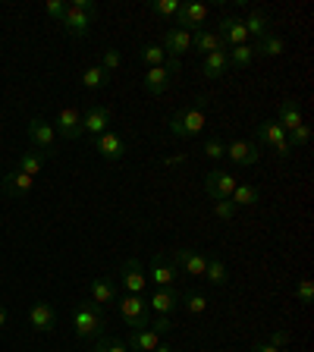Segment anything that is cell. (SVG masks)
<instances>
[{
	"label": "cell",
	"mask_w": 314,
	"mask_h": 352,
	"mask_svg": "<svg viewBox=\"0 0 314 352\" xmlns=\"http://www.w3.org/2000/svg\"><path fill=\"white\" fill-rule=\"evenodd\" d=\"M205 107H208V98H195V107L179 110V113L170 120V135H176V139H192L198 132H205V126H208Z\"/></svg>",
	"instance_id": "cell-1"
},
{
	"label": "cell",
	"mask_w": 314,
	"mask_h": 352,
	"mask_svg": "<svg viewBox=\"0 0 314 352\" xmlns=\"http://www.w3.org/2000/svg\"><path fill=\"white\" fill-rule=\"evenodd\" d=\"M73 327H76V337L79 340H101L104 333V308L95 305V302H82L79 308H76L73 315Z\"/></svg>",
	"instance_id": "cell-2"
},
{
	"label": "cell",
	"mask_w": 314,
	"mask_h": 352,
	"mask_svg": "<svg viewBox=\"0 0 314 352\" xmlns=\"http://www.w3.org/2000/svg\"><path fill=\"white\" fill-rule=\"evenodd\" d=\"M91 22H95V3L91 0H73V3H66V13L60 19V25H63L66 35L82 38V35H88Z\"/></svg>",
	"instance_id": "cell-3"
},
{
	"label": "cell",
	"mask_w": 314,
	"mask_h": 352,
	"mask_svg": "<svg viewBox=\"0 0 314 352\" xmlns=\"http://www.w3.org/2000/svg\"><path fill=\"white\" fill-rule=\"evenodd\" d=\"M25 132H29V142H32V151L44 154V157H51V154H57V132H54V126L47 123V120H29V126H25Z\"/></svg>",
	"instance_id": "cell-4"
},
{
	"label": "cell",
	"mask_w": 314,
	"mask_h": 352,
	"mask_svg": "<svg viewBox=\"0 0 314 352\" xmlns=\"http://www.w3.org/2000/svg\"><path fill=\"white\" fill-rule=\"evenodd\" d=\"M120 315H123L129 330H142L151 324V308H148V302L142 296H123L120 299Z\"/></svg>",
	"instance_id": "cell-5"
},
{
	"label": "cell",
	"mask_w": 314,
	"mask_h": 352,
	"mask_svg": "<svg viewBox=\"0 0 314 352\" xmlns=\"http://www.w3.org/2000/svg\"><path fill=\"white\" fill-rule=\"evenodd\" d=\"M120 283H123V289L129 296H142V293H145L148 277H145V267H142L139 258L123 261V267H120Z\"/></svg>",
	"instance_id": "cell-6"
},
{
	"label": "cell",
	"mask_w": 314,
	"mask_h": 352,
	"mask_svg": "<svg viewBox=\"0 0 314 352\" xmlns=\"http://www.w3.org/2000/svg\"><path fill=\"white\" fill-rule=\"evenodd\" d=\"M110 123H113V110L101 107V104H91V107L82 113V132H88L91 139H98L101 132H107Z\"/></svg>",
	"instance_id": "cell-7"
},
{
	"label": "cell",
	"mask_w": 314,
	"mask_h": 352,
	"mask_svg": "<svg viewBox=\"0 0 314 352\" xmlns=\"http://www.w3.org/2000/svg\"><path fill=\"white\" fill-rule=\"evenodd\" d=\"M51 126H54V132H57V139L73 142V139H79L82 135V113L76 107H63Z\"/></svg>",
	"instance_id": "cell-8"
},
{
	"label": "cell",
	"mask_w": 314,
	"mask_h": 352,
	"mask_svg": "<svg viewBox=\"0 0 314 352\" xmlns=\"http://www.w3.org/2000/svg\"><path fill=\"white\" fill-rule=\"evenodd\" d=\"M236 186H239V179H236L233 173H227V170H211V173L205 176V192L214 198V201L229 198Z\"/></svg>",
	"instance_id": "cell-9"
},
{
	"label": "cell",
	"mask_w": 314,
	"mask_h": 352,
	"mask_svg": "<svg viewBox=\"0 0 314 352\" xmlns=\"http://www.w3.org/2000/svg\"><path fill=\"white\" fill-rule=\"evenodd\" d=\"M227 157L239 167H251V164L261 161V145L258 142H245V139H236L227 145Z\"/></svg>",
	"instance_id": "cell-10"
},
{
	"label": "cell",
	"mask_w": 314,
	"mask_h": 352,
	"mask_svg": "<svg viewBox=\"0 0 314 352\" xmlns=\"http://www.w3.org/2000/svg\"><path fill=\"white\" fill-rule=\"evenodd\" d=\"M161 47H164V54H170V60H179L183 54H189V51H192V32L176 29V25H173V29L164 32Z\"/></svg>",
	"instance_id": "cell-11"
},
{
	"label": "cell",
	"mask_w": 314,
	"mask_h": 352,
	"mask_svg": "<svg viewBox=\"0 0 314 352\" xmlns=\"http://www.w3.org/2000/svg\"><path fill=\"white\" fill-rule=\"evenodd\" d=\"M173 261H176V267H183L189 277H205V267H208V255H205V252L176 249L173 252Z\"/></svg>",
	"instance_id": "cell-12"
},
{
	"label": "cell",
	"mask_w": 314,
	"mask_h": 352,
	"mask_svg": "<svg viewBox=\"0 0 314 352\" xmlns=\"http://www.w3.org/2000/svg\"><path fill=\"white\" fill-rule=\"evenodd\" d=\"M176 274H179V267H176V261L170 255L157 252V255L151 258V274H148V277H151L157 286H173Z\"/></svg>",
	"instance_id": "cell-13"
},
{
	"label": "cell",
	"mask_w": 314,
	"mask_h": 352,
	"mask_svg": "<svg viewBox=\"0 0 314 352\" xmlns=\"http://www.w3.org/2000/svg\"><path fill=\"white\" fill-rule=\"evenodd\" d=\"M208 19V7L198 3V0H189V3H179V13H176V29H186L192 32L195 25Z\"/></svg>",
	"instance_id": "cell-14"
},
{
	"label": "cell",
	"mask_w": 314,
	"mask_h": 352,
	"mask_svg": "<svg viewBox=\"0 0 314 352\" xmlns=\"http://www.w3.org/2000/svg\"><path fill=\"white\" fill-rule=\"evenodd\" d=\"M95 151H101L104 161H120V157L126 154V142L120 139V132L107 129V132H101V135L95 139Z\"/></svg>",
	"instance_id": "cell-15"
},
{
	"label": "cell",
	"mask_w": 314,
	"mask_h": 352,
	"mask_svg": "<svg viewBox=\"0 0 314 352\" xmlns=\"http://www.w3.org/2000/svg\"><path fill=\"white\" fill-rule=\"evenodd\" d=\"M29 324L38 333H51L54 324H57V311H54L51 302H35V305L29 308Z\"/></svg>",
	"instance_id": "cell-16"
},
{
	"label": "cell",
	"mask_w": 314,
	"mask_h": 352,
	"mask_svg": "<svg viewBox=\"0 0 314 352\" xmlns=\"http://www.w3.org/2000/svg\"><path fill=\"white\" fill-rule=\"evenodd\" d=\"M148 308L157 311V315H173L176 308H179V293H176L173 286H157L148 299Z\"/></svg>",
	"instance_id": "cell-17"
},
{
	"label": "cell",
	"mask_w": 314,
	"mask_h": 352,
	"mask_svg": "<svg viewBox=\"0 0 314 352\" xmlns=\"http://www.w3.org/2000/svg\"><path fill=\"white\" fill-rule=\"evenodd\" d=\"M88 293H91V302L95 305H113V302L120 299V293H117V283L113 280H107V277H95L91 280V286H88Z\"/></svg>",
	"instance_id": "cell-18"
},
{
	"label": "cell",
	"mask_w": 314,
	"mask_h": 352,
	"mask_svg": "<svg viewBox=\"0 0 314 352\" xmlns=\"http://www.w3.org/2000/svg\"><path fill=\"white\" fill-rule=\"evenodd\" d=\"M220 38H223V44H233V47H239V44H249V32H245V25H242V19H236V16H227V19H220Z\"/></svg>",
	"instance_id": "cell-19"
},
{
	"label": "cell",
	"mask_w": 314,
	"mask_h": 352,
	"mask_svg": "<svg viewBox=\"0 0 314 352\" xmlns=\"http://www.w3.org/2000/svg\"><path fill=\"white\" fill-rule=\"evenodd\" d=\"M0 186H3V192H7L10 198H25L32 189H35V179H32V176H25L22 170H13V173L3 176V183H0Z\"/></svg>",
	"instance_id": "cell-20"
},
{
	"label": "cell",
	"mask_w": 314,
	"mask_h": 352,
	"mask_svg": "<svg viewBox=\"0 0 314 352\" xmlns=\"http://www.w3.org/2000/svg\"><path fill=\"white\" fill-rule=\"evenodd\" d=\"M192 51L198 54H214V51H223V38L217 32H208V29H195L192 32Z\"/></svg>",
	"instance_id": "cell-21"
},
{
	"label": "cell",
	"mask_w": 314,
	"mask_h": 352,
	"mask_svg": "<svg viewBox=\"0 0 314 352\" xmlns=\"http://www.w3.org/2000/svg\"><path fill=\"white\" fill-rule=\"evenodd\" d=\"M157 343H161V333H154V330H148V327L129 330V340H126V346L135 352H154Z\"/></svg>",
	"instance_id": "cell-22"
},
{
	"label": "cell",
	"mask_w": 314,
	"mask_h": 352,
	"mask_svg": "<svg viewBox=\"0 0 314 352\" xmlns=\"http://www.w3.org/2000/svg\"><path fill=\"white\" fill-rule=\"evenodd\" d=\"M277 123L283 126V132H293L302 126V107L299 101H293V98H286V101H280V117Z\"/></svg>",
	"instance_id": "cell-23"
},
{
	"label": "cell",
	"mask_w": 314,
	"mask_h": 352,
	"mask_svg": "<svg viewBox=\"0 0 314 352\" xmlns=\"http://www.w3.org/2000/svg\"><path fill=\"white\" fill-rule=\"evenodd\" d=\"M242 25H245V32L249 35H255V38H264V35H271V29H273V19L264 10H251L245 19H242Z\"/></svg>",
	"instance_id": "cell-24"
},
{
	"label": "cell",
	"mask_w": 314,
	"mask_h": 352,
	"mask_svg": "<svg viewBox=\"0 0 314 352\" xmlns=\"http://www.w3.org/2000/svg\"><path fill=\"white\" fill-rule=\"evenodd\" d=\"M170 79H173V76L167 73V66H151L145 73V91L148 95H164L170 88Z\"/></svg>",
	"instance_id": "cell-25"
},
{
	"label": "cell",
	"mask_w": 314,
	"mask_h": 352,
	"mask_svg": "<svg viewBox=\"0 0 314 352\" xmlns=\"http://www.w3.org/2000/svg\"><path fill=\"white\" fill-rule=\"evenodd\" d=\"M255 135H258V145H271V148H277L280 142H286V132L277 120H264V123L255 129Z\"/></svg>",
	"instance_id": "cell-26"
},
{
	"label": "cell",
	"mask_w": 314,
	"mask_h": 352,
	"mask_svg": "<svg viewBox=\"0 0 314 352\" xmlns=\"http://www.w3.org/2000/svg\"><path fill=\"white\" fill-rule=\"evenodd\" d=\"M205 76L208 79H223V76L229 73V60H227V51H214L205 57Z\"/></svg>",
	"instance_id": "cell-27"
},
{
	"label": "cell",
	"mask_w": 314,
	"mask_h": 352,
	"mask_svg": "<svg viewBox=\"0 0 314 352\" xmlns=\"http://www.w3.org/2000/svg\"><path fill=\"white\" fill-rule=\"evenodd\" d=\"M286 51V41L280 35H264V38H258V44H255V57H280V54Z\"/></svg>",
	"instance_id": "cell-28"
},
{
	"label": "cell",
	"mask_w": 314,
	"mask_h": 352,
	"mask_svg": "<svg viewBox=\"0 0 314 352\" xmlns=\"http://www.w3.org/2000/svg\"><path fill=\"white\" fill-rule=\"evenodd\" d=\"M229 69H245V66L255 63V44H239L233 51H227Z\"/></svg>",
	"instance_id": "cell-29"
},
{
	"label": "cell",
	"mask_w": 314,
	"mask_h": 352,
	"mask_svg": "<svg viewBox=\"0 0 314 352\" xmlns=\"http://www.w3.org/2000/svg\"><path fill=\"white\" fill-rule=\"evenodd\" d=\"M41 167H44V154H38V151H25L19 157V164H16V170H22V173L32 176V179L41 173Z\"/></svg>",
	"instance_id": "cell-30"
},
{
	"label": "cell",
	"mask_w": 314,
	"mask_h": 352,
	"mask_svg": "<svg viewBox=\"0 0 314 352\" xmlns=\"http://www.w3.org/2000/svg\"><path fill=\"white\" fill-rule=\"evenodd\" d=\"M179 305H183L189 315H205V311H208V296H205V293H195V289H192V293L179 296Z\"/></svg>",
	"instance_id": "cell-31"
},
{
	"label": "cell",
	"mask_w": 314,
	"mask_h": 352,
	"mask_svg": "<svg viewBox=\"0 0 314 352\" xmlns=\"http://www.w3.org/2000/svg\"><path fill=\"white\" fill-rule=\"evenodd\" d=\"M258 198H261V192H258L255 186H236L229 201H233L236 208H245V205H258Z\"/></svg>",
	"instance_id": "cell-32"
},
{
	"label": "cell",
	"mask_w": 314,
	"mask_h": 352,
	"mask_svg": "<svg viewBox=\"0 0 314 352\" xmlns=\"http://www.w3.org/2000/svg\"><path fill=\"white\" fill-rule=\"evenodd\" d=\"M205 280H208L211 286H223V283H227V264L220 261V258H208Z\"/></svg>",
	"instance_id": "cell-33"
},
{
	"label": "cell",
	"mask_w": 314,
	"mask_h": 352,
	"mask_svg": "<svg viewBox=\"0 0 314 352\" xmlns=\"http://www.w3.org/2000/svg\"><path fill=\"white\" fill-rule=\"evenodd\" d=\"M110 82V73H104L101 66H88L85 73H82V85L91 88V91H98V88H104Z\"/></svg>",
	"instance_id": "cell-34"
},
{
	"label": "cell",
	"mask_w": 314,
	"mask_h": 352,
	"mask_svg": "<svg viewBox=\"0 0 314 352\" xmlns=\"http://www.w3.org/2000/svg\"><path fill=\"white\" fill-rule=\"evenodd\" d=\"M139 57H142V63H148V66H164L167 63V54H164L161 44H145Z\"/></svg>",
	"instance_id": "cell-35"
},
{
	"label": "cell",
	"mask_w": 314,
	"mask_h": 352,
	"mask_svg": "<svg viewBox=\"0 0 314 352\" xmlns=\"http://www.w3.org/2000/svg\"><path fill=\"white\" fill-rule=\"evenodd\" d=\"M286 142H289V145H293V151L295 148H305L308 142H311V129H308L305 123L299 126V129H293V132H286Z\"/></svg>",
	"instance_id": "cell-36"
},
{
	"label": "cell",
	"mask_w": 314,
	"mask_h": 352,
	"mask_svg": "<svg viewBox=\"0 0 314 352\" xmlns=\"http://www.w3.org/2000/svg\"><path fill=\"white\" fill-rule=\"evenodd\" d=\"M151 10L157 16H170V19H176V13H179V0H154Z\"/></svg>",
	"instance_id": "cell-37"
},
{
	"label": "cell",
	"mask_w": 314,
	"mask_h": 352,
	"mask_svg": "<svg viewBox=\"0 0 314 352\" xmlns=\"http://www.w3.org/2000/svg\"><path fill=\"white\" fill-rule=\"evenodd\" d=\"M101 60H104V63H101V69H104V73H110V76L117 73V69H120V63H123V60H120V51H113V47H107V51L101 54Z\"/></svg>",
	"instance_id": "cell-38"
},
{
	"label": "cell",
	"mask_w": 314,
	"mask_h": 352,
	"mask_svg": "<svg viewBox=\"0 0 314 352\" xmlns=\"http://www.w3.org/2000/svg\"><path fill=\"white\" fill-rule=\"evenodd\" d=\"M91 352H129V346L120 343V340H95V346H91Z\"/></svg>",
	"instance_id": "cell-39"
},
{
	"label": "cell",
	"mask_w": 314,
	"mask_h": 352,
	"mask_svg": "<svg viewBox=\"0 0 314 352\" xmlns=\"http://www.w3.org/2000/svg\"><path fill=\"white\" fill-rule=\"evenodd\" d=\"M205 154L211 157V161H223V157H227V145H223L220 139H208L205 142Z\"/></svg>",
	"instance_id": "cell-40"
},
{
	"label": "cell",
	"mask_w": 314,
	"mask_h": 352,
	"mask_svg": "<svg viewBox=\"0 0 314 352\" xmlns=\"http://www.w3.org/2000/svg\"><path fill=\"white\" fill-rule=\"evenodd\" d=\"M214 214H217L220 220H233L236 205H233V201H229V198H220V201H214Z\"/></svg>",
	"instance_id": "cell-41"
},
{
	"label": "cell",
	"mask_w": 314,
	"mask_h": 352,
	"mask_svg": "<svg viewBox=\"0 0 314 352\" xmlns=\"http://www.w3.org/2000/svg\"><path fill=\"white\" fill-rule=\"evenodd\" d=\"M44 10H47V16H51V19H63V13H66V3H63V0H47V7H44Z\"/></svg>",
	"instance_id": "cell-42"
},
{
	"label": "cell",
	"mask_w": 314,
	"mask_h": 352,
	"mask_svg": "<svg viewBox=\"0 0 314 352\" xmlns=\"http://www.w3.org/2000/svg\"><path fill=\"white\" fill-rule=\"evenodd\" d=\"M311 299H314V283H311V280H302V283H299V302L311 305Z\"/></svg>",
	"instance_id": "cell-43"
},
{
	"label": "cell",
	"mask_w": 314,
	"mask_h": 352,
	"mask_svg": "<svg viewBox=\"0 0 314 352\" xmlns=\"http://www.w3.org/2000/svg\"><path fill=\"white\" fill-rule=\"evenodd\" d=\"M267 343H271V346H277V349H283V346L289 343V333H286V330H273V333H271V340H267Z\"/></svg>",
	"instance_id": "cell-44"
},
{
	"label": "cell",
	"mask_w": 314,
	"mask_h": 352,
	"mask_svg": "<svg viewBox=\"0 0 314 352\" xmlns=\"http://www.w3.org/2000/svg\"><path fill=\"white\" fill-rule=\"evenodd\" d=\"M170 327H173V324H170V315H157V321H154V333H170Z\"/></svg>",
	"instance_id": "cell-45"
},
{
	"label": "cell",
	"mask_w": 314,
	"mask_h": 352,
	"mask_svg": "<svg viewBox=\"0 0 314 352\" xmlns=\"http://www.w3.org/2000/svg\"><path fill=\"white\" fill-rule=\"evenodd\" d=\"M273 151H277L280 157H289V154H293V145H289V142H280V145L273 148Z\"/></svg>",
	"instance_id": "cell-46"
},
{
	"label": "cell",
	"mask_w": 314,
	"mask_h": 352,
	"mask_svg": "<svg viewBox=\"0 0 314 352\" xmlns=\"http://www.w3.org/2000/svg\"><path fill=\"white\" fill-rule=\"evenodd\" d=\"M251 352H280V349L271 343H258V346H251Z\"/></svg>",
	"instance_id": "cell-47"
},
{
	"label": "cell",
	"mask_w": 314,
	"mask_h": 352,
	"mask_svg": "<svg viewBox=\"0 0 314 352\" xmlns=\"http://www.w3.org/2000/svg\"><path fill=\"white\" fill-rule=\"evenodd\" d=\"M183 161H186V154H176V157H167L164 164H167V167H179Z\"/></svg>",
	"instance_id": "cell-48"
},
{
	"label": "cell",
	"mask_w": 314,
	"mask_h": 352,
	"mask_svg": "<svg viewBox=\"0 0 314 352\" xmlns=\"http://www.w3.org/2000/svg\"><path fill=\"white\" fill-rule=\"evenodd\" d=\"M3 327H7V308L0 305V330H3Z\"/></svg>",
	"instance_id": "cell-49"
},
{
	"label": "cell",
	"mask_w": 314,
	"mask_h": 352,
	"mask_svg": "<svg viewBox=\"0 0 314 352\" xmlns=\"http://www.w3.org/2000/svg\"><path fill=\"white\" fill-rule=\"evenodd\" d=\"M154 352H173V349H170V343H157V349Z\"/></svg>",
	"instance_id": "cell-50"
},
{
	"label": "cell",
	"mask_w": 314,
	"mask_h": 352,
	"mask_svg": "<svg viewBox=\"0 0 314 352\" xmlns=\"http://www.w3.org/2000/svg\"><path fill=\"white\" fill-rule=\"evenodd\" d=\"M0 183H3V170H0Z\"/></svg>",
	"instance_id": "cell-51"
}]
</instances>
